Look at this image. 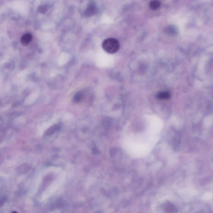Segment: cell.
<instances>
[{
	"instance_id": "obj_3",
	"label": "cell",
	"mask_w": 213,
	"mask_h": 213,
	"mask_svg": "<svg viewBox=\"0 0 213 213\" xmlns=\"http://www.w3.org/2000/svg\"><path fill=\"white\" fill-rule=\"evenodd\" d=\"M163 209L165 212L175 213L178 212V209L174 204L169 201H166L163 204Z\"/></svg>"
},
{
	"instance_id": "obj_6",
	"label": "cell",
	"mask_w": 213,
	"mask_h": 213,
	"mask_svg": "<svg viewBox=\"0 0 213 213\" xmlns=\"http://www.w3.org/2000/svg\"><path fill=\"white\" fill-rule=\"evenodd\" d=\"M160 6L161 2L158 0H153L149 3V6L152 10H157Z\"/></svg>"
},
{
	"instance_id": "obj_1",
	"label": "cell",
	"mask_w": 213,
	"mask_h": 213,
	"mask_svg": "<svg viewBox=\"0 0 213 213\" xmlns=\"http://www.w3.org/2000/svg\"><path fill=\"white\" fill-rule=\"evenodd\" d=\"M102 48L107 53L113 54L118 51L120 47L119 41L114 38L105 39L102 44Z\"/></svg>"
},
{
	"instance_id": "obj_4",
	"label": "cell",
	"mask_w": 213,
	"mask_h": 213,
	"mask_svg": "<svg viewBox=\"0 0 213 213\" xmlns=\"http://www.w3.org/2000/svg\"><path fill=\"white\" fill-rule=\"evenodd\" d=\"M181 135L179 134H176L175 135L173 136L172 147L174 150L175 151H177L179 149L180 145Z\"/></svg>"
},
{
	"instance_id": "obj_2",
	"label": "cell",
	"mask_w": 213,
	"mask_h": 213,
	"mask_svg": "<svg viewBox=\"0 0 213 213\" xmlns=\"http://www.w3.org/2000/svg\"><path fill=\"white\" fill-rule=\"evenodd\" d=\"M97 9L94 3H91L87 6V9L84 12V15L86 17H90L97 13Z\"/></svg>"
},
{
	"instance_id": "obj_10",
	"label": "cell",
	"mask_w": 213,
	"mask_h": 213,
	"mask_svg": "<svg viewBox=\"0 0 213 213\" xmlns=\"http://www.w3.org/2000/svg\"><path fill=\"white\" fill-rule=\"evenodd\" d=\"M39 10L40 12L42 14H45L48 10V8L46 6H42L39 7Z\"/></svg>"
},
{
	"instance_id": "obj_12",
	"label": "cell",
	"mask_w": 213,
	"mask_h": 213,
	"mask_svg": "<svg viewBox=\"0 0 213 213\" xmlns=\"http://www.w3.org/2000/svg\"><path fill=\"white\" fill-rule=\"evenodd\" d=\"M3 204V202L2 201L0 200V207H1V206Z\"/></svg>"
},
{
	"instance_id": "obj_11",
	"label": "cell",
	"mask_w": 213,
	"mask_h": 213,
	"mask_svg": "<svg viewBox=\"0 0 213 213\" xmlns=\"http://www.w3.org/2000/svg\"><path fill=\"white\" fill-rule=\"evenodd\" d=\"M92 152L94 154H96L98 153V150L96 148L94 147L93 148V150H92Z\"/></svg>"
},
{
	"instance_id": "obj_5",
	"label": "cell",
	"mask_w": 213,
	"mask_h": 213,
	"mask_svg": "<svg viewBox=\"0 0 213 213\" xmlns=\"http://www.w3.org/2000/svg\"><path fill=\"white\" fill-rule=\"evenodd\" d=\"M32 40V36L31 34L27 33L26 34L22 37L21 39V43L24 46H26L31 42Z\"/></svg>"
},
{
	"instance_id": "obj_8",
	"label": "cell",
	"mask_w": 213,
	"mask_h": 213,
	"mask_svg": "<svg viewBox=\"0 0 213 213\" xmlns=\"http://www.w3.org/2000/svg\"><path fill=\"white\" fill-rule=\"evenodd\" d=\"M171 95L168 92H159L157 94V98L162 100H167L169 99Z\"/></svg>"
},
{
	"instance_id": "obj_7",
	"label": "cell",
	"mask_w": 213,
	"mask_h": 213,
	"mask_svg": "<svg viewBox=\"0 0 213 213\" xmlns=\"http://www.w3.org/2000/svg\"><path fill=\"white\" fill-rule=\"evenodd\" d=\"M61 129V127L59 124H55L53 126L51 127L49 129H48L46 132V135H50L53 134L56 131H58Z\"/></svg>"
},
{
	"instance_id": "obj_9",
	"label": "cell",
	"mask_w": 213,
	"mask_h": 213,
	"mask_svg": "<svg viewBox=\"0 0 213 213\" xmlns=\"http://www.w3.org/2000/svg\"><path fill=\"white\" fill-rule=\"evenodd\" d=\"M83 98V94L82 92H78L74 95L73 97V102L75 103L81 102Z\"/></svg>"
}]
</instances>
